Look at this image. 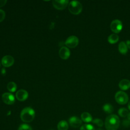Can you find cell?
<instances>
[{"label":"cell","instance_id":"cell-7","mask_svg":"<svg viewBox=\"0 0 130 130\" xmlns=\"http://www.w3.org/2000/svg\"><path fill=\"white\" fill-rule=\"evenodd\" d=\"M53 7L57 10L64 9L68 5H69V1L68 0H54L52 1Z\"/></svg>","mask_w":130,"mask_h":130},{"label":"cell","instance_id":"cell-13","mask_svg":"<svg viewBox=\"0 0 130 130\" xmlns=\"http://www.w3.org/2000/svg\"><path fill=\"white\" fill-rule=\"evenodd\" d=\"M119 87L122 90H126L130 88V81L127 79H122L119 83Z\"/></svg>","mask_w":130,"mask_h":130},{"label":"cell","instance_id":"cell-2","mask_svg":"<svg viewBox=\"0 0 130 130\" xmlns=\"http://www.w3.org/2000/svg\"><path fill=\"white\" fill-rule=\"evenodd\" d=\"M35 116V112L30 107L24 108L21 112L20 118L24 122H30L32 121Z\"/></svg>","mask_w":130,"mask_h":130},{"label":"cell","instance_id":"cell-20","mask_svg":"<svg viewBox=\"0 0 130 130\" xmlns=\"http://www.w3.org/2000/svg\"><path fill=\"white\" fill-rule=\"evenodd\" d=\"M118 114L122 117H127L128 114V111L126 108H121L118 110Z\"/></svg>","mask_w":130,"mask_h":130},{"label":"cell","instance_id":"cell-1","mask_svg":"<svg viewBox=\"0 0 130 130\" xmlns=\"http://www.w3.org/2000/svg\"><path fill=\"white\" fill-rule=\"evenodd\" d=\"M119 124L120 120L116 115H110L105 119V126L107 130H117Z\"/></svg>","mask_w":130,"mask_h":130},{"label":"cell","instance_id":"cell-29","mask_svg":"<svg viewBox=\"0 0 130 130\" xmlns=\"http://www.w3.org/2000/svg\"><path fill=\"white\" fill-rule=\"evenodd\" d=\"M5 72H6V71H5V69H2V74L3 73V74H4V73H5Z\"/></svg>","mask_w":130,"mask_h":130},{"label":"cell","instance_id":"cell-23","mask_svg":"<svg viewBox=\"0 0 130 130\" xmlns=\"http://www.w3.org/2000/svg\"><path fill=\"white\" fill-rule=\"evenodd\" d=\"M92 122L100 127L102 126L104 124L103 121L101 119H99V118H95V119L92 120Z\"/></svg>","mask_w":130,"mask_h":130},{"label":"cell","instance_id":"cell-12","mask_svg":"<svg viewBox=\"0 0 130 130\" xmlns=\"http://www.w3.org/2000/svg\"><path fill=\"white\" fill-rule=\"evenodd\" d=\"M28 96L27 91L24 89H20L16 93L17 99L20 101H24L26 100Z\"/></svg>","mask_w":130,"mask_h":130},{"label":"cell","instance_id":"cell-32","mask_svg":"<svg viewBox=\"0 0 130 130\" xmlns=\"http://www.w3.org/2000/svg\"></svg>","mask_w":130,"mask_h":130},{"label":"cell","instance_id":"cell-22","mask_svg":"<svg viewBox=\"0 0 130 130\" xmlns=\"http://www.w3.org/2000/svg\"><path fill=\"white\" fill-rule=\"evenodd\" d=\"M18 130H32L31 127L27 124H21Z\"/></svg>","mask_w":130,"mask_h":130},{"label":"cell","instance_id":"cell-21","mask_svg":"<svg viewBox=\"0 0 130 130\" xmlns=\"http://www.w3.org/2000/svg\"><path fill=\"white\" fill-rule=\"evenodd\" d=\"M80 130H95L93 125L90 124H83L81 127Z\"/></svg>","mask_w":130,"mask_h":130},{"label":"cell","instance_id":"cell-25","mask_svg":"<svg viewBox=\"0 0 130 130\" xmlns=\"http://www.w3.org/2000/svg\"><path fill=\"white\" fill-rule=\"evenodd\" d=\"M122 125L124 127H128L130 126V121L129 120H128L127 119H124L122 121Z\"/></svg>","mask_w":130,"mask_h":130},{"label":"cell","instance_id":"cell-28","mask_svg":"<svg viewBox=\"0 0 130 130\" xmlns=\"http://www.w3.org/2000/svg\"><path fill=\"white\" fill-rule=\"evenodd\" d=\"M127 119L130 121V112L128 113V114L127 116Z\"/></svg>","mask_w":130,"mask_h":130},{"label":"cell","instance_id":"cell-17","mask_svg":"<svg viewBox=\"0 0 130 130\" xmlns=\"http://www.w3.org/2000/svg\"><path fill=\"white\" fill-rule=\"evenodd\" d=\"M68 124L65 120H61L59 121L57 124L58 130H68Z\"/></svg>","mask_w":130,"mask_h":130},{"label":"cell","instance_id":"cell-4","mask_svg":"<svg viewBox=\"0 0 130 130\" xmlns=\"http://www.w3.org/2000/svg\"><path fill=\"white\" fill-rule=\"evenodd\" d=\"M115 99L116 102L120 105H124L128 101L127 94L122 91H117L115 95Z\"/></svg>","mask_w":130,"mask_h":130},{"label":"cell","instance_id":"cell-30","mask_svg":"<svg viewBox=\"0 0 130 130\" xmlns=\"http://www.w3.org/2000/svg\"><path fill=\"white\" fill-rule=\"evenodd\" d=\"M128 108L130 110V101L128 102Z\"/></svg>","mask_w":130,"mask_h":130},{"label":"cell","instance_id":"cell-24","mask_svg":"<svg viewBox=\"0 0 130 130\" xmlns=\"http://www.w3.org/2000/svg\"><path fill=\"white\" fill-rule=\"evenodd\" d=\"M5 12L4 10L0 9V22H2L4 20V19L5 18Z\"/></svg>","mask_w":130,"mask_h":130},{"label":"cell","instance_id":"cell-26","mask_svg":"<svg viewBox=\"0 0 130 130\" xmlns=\"http://www.w3.org/2000/svg\"><path fill=\"white\" fill-rule=\"evenodd\" d=\"M7 3L6 0H0V8L4 6Z\"/></svg>","mask_w":130,"mask_h":130},{"label":"cell","instance_id":"cell-5","mask_svg":"<svg viewBox=\"0 0 130 130\" xmlns=\"http://www.w3.org/2000/svg\"><path fill=\"white\" fill-rule=\"evenodd\" d=\"M110 28L111 30L116 33H119L122 29V23L118 19L113 20L110 24Z\"/></svg>","mask_w":130,"mask_h":130},{"label":"cell","instance_id":"cell-18","mask_svg":"<svg viewBox=\"0 0 130 130\" xmlns=\"http://www.w3.org/2000/svg\"><path fill=\"white\" fill-rule=\"evenodd\" d=\"M103 109L105 112H106L107 114H111L113 111V107L110 104H105L103 107Z\"/></svg>","mask_w":130,"mask_h":130},{"label":"cell","instance_id":"cell-8","mask_svg":"<svg viewBox=\"0 0 130 130\" xmlns=\"http://www.w3.org/2000/svg\"><path fill=\"white\" fill-rule=\"evenodd\" d=\"M3 101L7 105H12L15 102L14 96L11 93L5 92L2 96Z\"/></svg>","mask_w":130,"mask_h":130},{"label":"cell","instance_id":"cell-31","mask_svg":"<svg viewBox=\"0 0 130 130\" xmlns=\"http://www.w3.org/2000/svg\"><path fill=\"white\" fill-rule=\"evenodd\" d=\"M0 66H1V61H0Z\"/></svg>","mask_w":130,"mask_h":130},{"label":"cell","instance_id":"cell-19","mask_svg":"<svg viewBox=\"0 0 130 130\" xmlns=\"http://www.w3.org/2000/svg\"><path fill=\"white\" fill-rule=\"evenodd\" d=\"M7 88L9 91L13 92H15L17 89V85L14 82H10L8 83Z\"/></svg>","mask_w":130,"mask_h":130},{"label":"cell","instance_id":"cell-11","mask_svg":"<svg viewBox=\"0 0 130 130\" xmlns=\"http://www.w3.org/2000/svg\"><path fill=\"white\" fill-rule=\"evenodd\" d=\"M70 125L74 128H77L82 124V120L76 116H72L69 120Z\"/></svg>","mask_w":130,"mask_h":130},{"label":"cell","instance_id":"cell-10","mask_svg":"<svg viewBox=\"0 0 130 130\" xmlns=\"http://www.w3.org/2000/svg\"><path fill=\"white\" fill-rule=\"evenodd\" d=\"M59 55L63 59H68L70 56V51L69 49L65 46L61 47L59 50Z\"/></svg>","mask_w":130,"mask_h":130},{"label":"cell","instance_id":"cell-14","mask_svg":"<svg viewBox=\"0 0 130 130\" xmlns=\"http://www.w3.org/2000/svg\"><path fill=\"white\" fill-rule=\"evenodd\" d=\"M118 50L119 52L122 54H125L127 52L128 48L124 42L122 41L120 42L118 45Z\"/></svg>","mask_w":130,"mask_h":130},{"label":"cell","instance_id":"cell-3","mask_svg":"<svg viewBox=\"0 0 130 130\" xmlns=\"http://www.w3.org/2000/svg\"><path fill=\"white\" fill-rule=\"evenodd\" d=\"M68 9L72 14L77 15L81 12L82 10V5L78 1H73L69 4Z\"/></svg>","mask_w":130,"mask_h":130},{"label":"cell","instance_id":"cell-6","mask_svg":"<svg viewBox=\"0 0 130 130\" xmlns=\"http://www.w3.org/2000/svg\"><path fill=\"white\" fill-rule=\"evenodd\" d=\"M79 43V39L75 36H71L69 37L65 42V45L71 48L76 47Z\"/></svg>","mask_w":130,"mask_h":130},{"label":"cell","instance_id":"cell-9","mask_svg":"<svg viewBox=\"0 0 130 130\" xmlns=\"http://www.w3.org/2000/svg\"><path fill=\"white\" fill-rule=\"evenodd\" d=\"M1 62L4 67H9L13 64L14 59L11 55H5L2 58Z\"/></svg>","mask_w":130,"mask_h":130},{"label":"cell","instance_id":"cell-15","mask_svg":"<svg viewBox=\"0 0 130 130\" xmlns=\"http://www.w3.org/2000/svg\"><path fill=\"white\" fill-rule=\"evenodd\" d=\"M81 119L85 122H89L92 121V117L90 113L88 112H83L81 115Z\"/></svg>","mask_w":130,"mask_h":130},{"label":"cell","instance_id":"cell-27","mask_svg":"<svg viewBox=\"0 0 130 130\" xmlns=\"http://www.w3.org/2000/svg\"><path fill=\"white\" fill-rule=\"evenodd\" d=\"M125 43H126V46H127L128 49H130V40H127Z\"/></svg>","mask_w":130,"mask_h":130},{"label":"cell","instance_id":"cell-16","mask_svg":"<svg viewBox=\"0 0 130 130\" xmlns=\"http://www.w3.org/2000/svg\"><path fill=\"white\" fill-rule=\"evenodd\" d=\"M119 40V36L116 34L110 35L108 38V41L110 44H115Z\"/></svg>","mask_w":130,"mask_h":130}]
</instances>
